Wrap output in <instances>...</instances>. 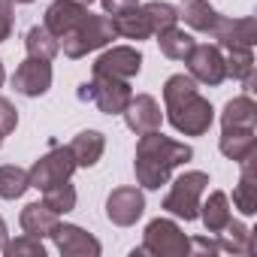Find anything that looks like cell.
Here are the masks:
<instances>
[{
  "label": "cell",
  "mask_w": 257,
  "mask_h": 257,
  "mask_svg": "<svg viewBox=\"0 0 257 257\" xmlns=\"http://www.w3.org/2000/svg\"><path fill=\"white\" fill-rule=\"evenodd\" d=\"M164 106H167V118L185 137H203L212 121H215V109L206 97H200L197 82L185 73H176L167 79L164 85Z\"/></svg>",
  "instance_id": "obj_1"
},
{
  "label": "cell",
  "mask_w": 257,
  "mask_h": 257,
  "mask_svg": "<svg viewBox=\"0 0 257 257\" xmlns=\"http://www.w3.org/2000/svg\"><path fill=\"white\" fill-rule=\"evenodd\" d=\"M194 158L191 146L185 143H176L170 137H164L161 131H149L140 137L137 143V161H134V170H137V182L146 188V191H158L161 185H167L170 173L182 164H188Z\"/></svg>",
  "instance_id": "obj_2"
},
{
  "label": "cell",
  "mask_w": 257,
  "mask_h": 257,
  "mask_svg": "<svg viewBox=\"0 0 257 257\" xmlns=\"http://www.w3.org/2000/svg\"><path fill=\"white\" fill-rule=\"evenodd\" d=\"M115 37H118V34H115L109 16H94V13H88V16H85V19H82L58 46L64 49L67 58L79 61V58H85L88 52H97V49L109 46Z\"/></svg>",
  "instance_id": "obj_3"
},
{
  "label": "cell",
  "mask_w": 257,
  "mask_h": 257,
  "mask_svg": "<svg viewBox=\"0 0 257 257\" xmlns=\"http://www.w3.org/2000/svg\"><path fill=\"white\" fill-rule=\"evenodd\" d=\"M209 188V176L200 173V170H191V173H182L170 194L164 197V209L176 218H185V221H197L200 218V203H203V191Z\"/></svg>",
  "instance_id": "obj_4"
},
{
  "label": "cell",
  "mask_w": 257,
  "mask_h": 257,
  "mask_svg": "<svg viewBox=\"0 0 257 257\" xmlns=\"http://www.w3.org/2000/svg\"><path fill=\"white\" fill-rule=\"evenodd\" d=\"M191 251V239L182 233V227L170 218H155L146 227L143 245L134 254H155V257H185Z\"/></svg>",
  "instance_id": "obj_5"
},
{
  "label": "cell",
  "mask_w": 257,
  "mask_h": 257,
  "mask_svg": "<svg viewBox=\"0 0 257 257\" xmlns=\"http://www.w3.org/2000/svg\"><path fill=\"white\" fill-rule=\"evenodd\" d=\"M131 82L124 79H109V76H94L79 88V100L94 103L103 115H121L131 103Z\"/></svg>",
  "instance_id": "obj_6"
},
{
  "label": "cell",
  "mask_w": 257,
  "mask_h": 257,
  "mask_svg": "<svg viewBox=\"0 0 257 257\" xmlns=\"http://www.w3.org/2000/svg\"><path fill=\"white\" fill-rule=\"evenodd\" d=\"M76 170L79 167H76L70 149L67 146H52L40 161H34V167L28 170V179H31V188L46 191V188H52L58 182H67Z\"/></svg>",
  "instance_id": "obj_7"
},
{
  "label": "cell",
  "mask_w": 257,
  "mask_h": 257,
  "mask_svg": "<svg viewBox=\"0 0 257 257\" xmlns=\"http://www.w3.org/2000/svg\"><path fill=\"white\" fill-rule=\"evenodd\" d=\"M143 70V55L134 46H112L94 61V76H109V79H124L131 82Z\"/></svg>",
  "instance_id": "obj_8"
},
{
  "label": "cell",
  "mask_w": 257,
  "mask_h": 257,
  "mask_svg": "<svg viewBox=\"0 0 257 257\" xmlns=\"http://www.w3.org/2000/svg\"><path fill=\"white\" fill-rule=\"evenodd\" d=\"M185 64H188L191 79H194V82H203V85H209V88H215V85H221V82L227 79L221 46H209V43H206V46H194L191 55L185 58Z\"/></svg>",
  "instance_id": "obj_9"
},
{
  "label": "cell",
  "mask_w": 257,
  "mask_h": 257,
  "mask_svg": "<svg viewBox=\"0 0 257 257\" xmlns=\"http://www.w3.org/2000/svg\"><path fill=\"white\" fill-rule=\"evenodd\" d=\"M146 212V197L140 188H115L106 197V218L118 227H131L143 218Z\"/></svg>",
  "instance_id": "obj_10"
},
{
  "label": "cell",
  "mask_w": 257,
  "mask_h": 257,
  "mask_svg": "<svg viewBox=\"0 0 257 257\" xmlns=\"http://www.w3.org/2000/svg\"><path fill=\"white\" fill-rule=\"evenodd\" d=\"M13 88L25 97H43L52 88V61H40V58L22 61L19 70L13 73Z\"/></svg>",
  "instance_id": "obj_11"
},
{
  "label": "cell",
  "mask_w": 257,
  "mask_h": 257,
  "mask_svg": "<svg viewBox=\"0 0 257 257\" xmlns=\"http://www.w3.org/2000/svg\"><path fill=\"white\" fill-rule=\"evenodd\" d=\"M121 115H124L127 127H131L137 137H143L149 131H161V121H164V112H161V106H158V100L152 94L131 97V103H127V109Z\"/></svg>",
  "instance_id": "obj_12"
},
{
  "label": "cell",
  "mask_w": 257,
  "mask_h": 257,
  "mask_svg": "<svg viewBox=\"0 0 257 257\" xmlns=\"http://www.w3.org/2000/svg\"><path fill=\"white\" fill-rule=\"evenodd\" d=\"M52 239L64 257H100V251H103V245L88 230H82L76 224H58Z\"/></svg>",
  "instance_id": "obj_13"
},
{
  "label": "cell",
  "mask_w": 257,
  "mask_h": 257,
  "mask_svg": "<svg viewBox=\"0 0 257 257\" xmlns=\"http://www.w3.org/2000/svg\"><path fill=\"white\" fill-rule=\"evenodd\" d=\"M88 16V7H82V4H73V0H55V4L46 10V22H43V28L61 43L82 19Z\"/></svg>",
  "instance_id": "obj_14"
},
{
  "label": "cell",
  "mask_w": 257,
  "mask_h": 257,
  "mask_svg": "<svg viewBox=\"0 0 257 257\" xmlns=\"http://www.w3.org/2000/svg\"><path fill=\"white\" fill-rule=\"evenodd\" d=\"M212 37L218 40L221 49H230V46H248V49H254V43H257V22L251 16H245V19L221 16V22L212 31Z\"/></svg>",
  "instance_id": "obj_15"
},
{
  "label": "cell",
  "mask_w": 257,
  "mask_h": 257,
  "mask_svg": "<svg viewBox=\"0 0 257 257\" xmlns=\"http://www.w3.org/2000/svg\"><path fill=\"white\" fill-rule=\"evenodd\" d=\"M109 19H112V28H115L118 37H127V40H149V37H155L146 10L137 7V4L121 10V13H115V16H109Z\"/></svg>",
  "instance_id": "obj_16"
},
{
  "label": "cell",
  "mask_w": 257,
  "mask_h": 257,
  "mask_svg": "<svg viewBox=\"0 0 257 257\" xmlns=\"http://www.w3.org/2000/svg\"><path fill=\"white\" fill-rule=\"evenodd\" d=\"M58 218H61V215H55L46 203H28V206L22 209L19 224H22V230H25L28 236L46 239V236H52V233H55V227L61 224Z\"/></svg>",
  "instance_id": "obj_17"
},
{
  "label": "cell",
  "mask_w": 257,
  "mask_h": 257,
  "mask_svg": "<svg viewBox=\"0 0 257 257\" xmlns=\"http://www.w3.org/2000/svg\"><path fill=\"white\" fill-rule=\"evenodd\" d=\"M257 127V106L251 97H233L221 112V131H254Z\"/></svg>",
  "instance_id": "obj_18"
},
{
  "label": "cell",
  "mask_w": 257,
  "mask_h": 257,
  "mask_svg": "<svg viewBox=\"0 0 257 257\" xmlns=\"http://www.w3.org/2000/svg\"><path fill=\"white\" fill-rule=\"evenodd\" d=\"M70 155H73V161H76V167H94L100 158H103V152H106V137L100 134V131H82L70 146Z\"/></svg>",
  "instance_id": "obj_19"
},
{
  "label": "cell",
  "mask_w": 257,
  "mask_h": 257,
  "mask_svg": "<svg viewBox=\"0 0 257 257\" xmlns=\"http://www.w3.org/2000/svg\"><path fill=\"white\" fill-rule=\"evenodd\" d=\"M218 149H221L224 158L242 164V161H248L257 152V134L254 131H221Z\"/></svg>",
  "instance_id": "obj_20"
},
{
  "label": "cell",
  "mask_w": 257,
  "mask_h": 257,
  "mask_svg": "<svg viewBox=\"0 0 257 257\" xmlns=\"http://www.w3.org/2000/svg\"><path fill=\"white\" fill-rule=\"evenodd\" d=\"M179 19H185V25H191L200 34H212L221 22V13H215L209 7V0H182Z\"/></svg>",
  "instance_id": "obj_21"
},
{
  "label": "cell",
  "mask_w": 257,
  "mask_h": 257,
  "mask_svg": "<svg viewBox=\"0 0 257 257\" xmlns=\"http://www.w3.org/2000/svg\"><path fill=\"white\" fill-rule=\"evenodd\" d=\"M200 218H203V224H206L209 233L221 236L224 227L233 221V215H230V203H227V194H224V191H212L209 200L200 203Z\"/></svg>",
  "instance_id": "obj_22"
},
{
  "label": "cell",
  "mask_w": 257,
  "mask_h": 257,
  "mask_svg": "<svg viewBox=\"0 0 257 257\" xmlns=\"http://www.w3.org/2000/svg\"><path fill=\"white\" fill-rule=\"evenodd\" d=\"M233 203L242 215H254L257 212V176H254V155L248 161H242V176L239 185L233 188Z\"/></svg>",
  "instance_id": "obj_23"
},
{
  "label": "cell",
  "mask_w": 257,
  "mask_h": 257,
  "mask_svg": "<svg viewBox=\"0 0 257 257\" xmlns=\"http://www.w3.org/2000/svg\"><path fill=\"white\" fill-rule=\"evenodd\" d=\"M158 46H161V52H164L170 61H185L197 43H194L191 34H185V31H179V28L173 25V28H167V31L158 34Z\"/></svg>",
  "instance_id": "obj_24"
},
{
  "label": "cell",
  "mask_w": 257,
  "mask_h": 257,
  "mask_svg": "<svg viewBox=\"0 0 257 257\" xmlns=\"http://www.w3.org/2000/svg\"><path fill=\"white\" fill-rule=\"evenodd\" d=\"M25 49H28V58H40V61H55V55L61 52L58 40L43 28V25H34L25 37Z\"/></svg>",
  "instance_id": "obj_25"
},
{
  "label": "cell",
  "mask_w": 257,
  "mask_h": 257,
  "mask_svg": "<svg viewBox=\"0 0 257 257\" xmlns=\"http://www.w3.org/2000/svg\"><path fill=\"white\" fill-rule=\"evenodd\" d=\"M224 73L230 79H248L254 76V52L248 46H230L227 55H224Z\"/></svg>",
  "instance_id": "obj_26"
},
{
  "label": "cell",
  "mask_w": 257,
  "mask_h": 257,
  "mask_svg": "<svg viewBox=\"0 0 257 257\" xmlns=\"http://www.w3.org/2000/svg\"><path fill=\"white\" fill-rule=\"evenodd\" d=\"M31 188V179H28V170L22 167H0V197L4 200H19L25 191Z\"/></svg>",
  "instance_id": "obj_27"
},
{
  "label": "cell",
  "mask_w": 257,
  "mask_h": 257,
  "mask_svg": "<svg viewBox=\"0 0 257 257\" xmlns=\"http://www.w3.org/2000/svg\"><path fill=\"white\" fill-rule=\"evenodd\" d=\"M43 203L55 215H67V212L76 209V188L70 185V179L67 182H58V185H52V188L43 191Z\"/></svg>",
  "instance_id": "obj_28"
},
{
  "label": "cell",
  "mask_w": 257,
  "mask_h": 257,
  "mask_svg": "<svg viewBox=\"0 0 257 257\" xmlns=\"http://www.w3.org/2000/svg\"><path fill=\"white\" fill-rule=\"evenodd\" d=\"M224 230H227L230 236L218 239L221 251H230V254H254V236H251V230H248L245 224H239V221H230Z\"/></svg>",
  "instance_id": "obj_29"
},
{
  "label": "cell",
  "mask_w": 257,
  "mask_h": 257,
  "mask_svg": "<svg viewBox=\"0 0 257 257\" xmlns=\"http://www.w3.org/2000/svg\"><path fill=\"white\" fill-rule=\"evenodd\" d=\"M143 10H146V16H149V25H152L155 37L179 22V10H176L173 4H164V0H152V4H146Z\"/></svg>",
  "instance_id": "obj_30"
},
{
  "label": "cell",
  "mask_w": 257,
  "mask_h": 257,
  "mask_svg": "<svg viewBox=\"0 0 257 257\" xmlns=\"http://www.w3.org/2000/svg\"><path fill=\"white\" fill-rule=\"evenodd\" d=\"M4 254H7V257H46V248H43V242H40L37 236H28V233H25L22 239L7 242Z\"/></svg>",
  "instance_id": "obj_31"
},
{
  "label": "cell",
  "mask_w": 257,
  "mask_h": 257,
  "mask_svg": "<svg viewBox=\"0 0 257 257\" xmlns=\"http://www.w3.org/2000/svg\"><path fill=\"white\" fill-rule=\"evenodd\" d=\"M16 124H19L16 106H13L7 97H0V137H10V134L16 131Z\"/></svg>",
  "instance_id": "obj_32"
},
{
  "label": "cell",
  "mask_w": 257,
  "mask_h": 257,
  "mask_svg": "<svg viewBox=\"0 0 257 257\" xmlns=\"http://www.w3.org/2000/svg\"><path fill=\"white\" fill-rule=\"evenodd\" d=\"M13 34V0H0V43H7Z\"/></svg>",
  "instance_id": "obj_33"
},
{
  "label": "cell",
  "mask_w": 257,
  "mask_h": 257,
  "mask_svg": "<svg viewBox=\"0 0 257 257\" xmlns=\"http://www.w3.org/2000/svg\"><path fill=\"white\" fill-rule=\"evenodd\" d=\"M100 4H103L106 16H115V13H121V10H127V7H134L137 0H100Z\"/></svg>",
  "instance_id": "obj_34"
},
{
  "label": "cell",
  "mask_w": 257,
  "mask_h": 257,
  "mask_svg": "<svg viewBox=\"0 0 257 257\" xmlns=\"http://www.w3.org/2000/svg\"><path fill=\"white\" fill-rule=\"evenodd\" d=\"M7 242H10V233H7V221L0 218V251L7 248Z\"/></svg>",
  "instance_id": "obj_35"
},
{
  "label": "cell",
  "mask_w": 257,
  "mask_h": 257,
  "mask_svg": "<svg viewBox=\"0 0 257 257\" xmlns=\"http://www.w3.org/2000/svg\"><path fill=\"white\" fill-rule=\"evenodd\" d=\"M7 82V70H4V61H0V85Z\"/></svg>",
  "instance_id": "obj_36"
},
{
  "label": "cell",
  "mask_w": 257,
  "mask_h": 257,
  "mask_svg": "<svg viewBox=\"0 0 257 257\" xmlns=\"http://www.w3.org/2000/svg\"><path fill=\"white\" fill-rule=\"evenodd\" d=\"M73 4H82V7H91V4H94V0H73Z\"/></svg>",
  "instance_id": "obj_37"
},
{
  "label": "cell",
  "mask_w": 257,
  "mask_h": 257,
  "mask_svg": "<svg viewBox=\"0 0 257 257\" xmlns=\"http://www.w3.org/2000/svg\"><path fill=\"white\" fill-rule=\"evenodd\" d=\"M16 4H34V0H16Z\"/></svg>",
  "instance_id": "obj_38"
}]
</instances>
